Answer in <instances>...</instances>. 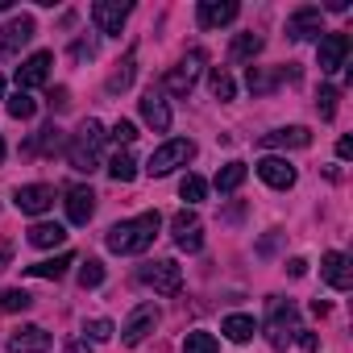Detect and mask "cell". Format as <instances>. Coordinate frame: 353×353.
<instances>
[{"label":"cell","instance_id":"obj_16","mask_svg":"<svg viewBox=\"0 0 353 353\" xmlns=\"http://www.w3.org/2000/svg\"><path fill=\"white\" fill-rule=\"evenodd\" d=\"M320 26H324L320 9H316V5H303V9H295V13L287 17V38H291V42H307V38L320 34Z\"/></svg>","mask_w":353,"mask_h":353},{"label":"cell","instance_id":"obj_41","mask_svg":"<svg viewBox=\"0 0 353 353\" xmlns=\"http://www.w3.org/2000/svg\"><path fill=\"white\" fill-rule=\"evenodd\" d=\"M9 262H13V241L5 237V241H0V270H5Z\"/></svg>","mask_w":353,"mask_h":353},{"label":"cell","instance_id":"obj_9","mask_svg":"<svg viewBox=\"0 0 353 353\" xmlns=\"http://www.w3.org/2000/svg\"><path fill=\"white\" fill-rule=\"evenodd\" d=\"M158 320H162V316H158V307H154V303L133 307V312H129V320L121 324V341H125V345H141V341L158 328Z\"/></svg>","mask_w":353,"mask_h":353},{"label":"cell","instance_id":"obj_32","mask_svg":"<svg viewBox=\"0 0 353 353\" xmlns=\"http://www.w3.org/2000/svg\"><path fill=\"white\" fill-rule=\"evenodd\" d=\"M30 303H34V295H30V291H21V287L0 291V307H5V312H26Z\"/></svg>","mask_w":353,"mask_h":353},{"label":"cell","instance_id":"obj_44","mask_svg":"<svg viewBox=\"0 0 353 353\" xmlns=\"http://www.w3.org/2000/svg\"><path fill=\"white\" fill-rule=\"evenodd\" d=\"M50 104H54V108H67V104H71V100H67V88H54V96H50Z\"/></svg>","mask_w":353,"mask_h":353},{"label":"cell","instance_id":"obj_6","mask_svg":"<svg viewBox=\"0 0 353 353\" xmlns=\"http://www.w3.org/2000/svg\"><path fill=\"white\" fill-rule=\"evenodd\" d=\"M295 303H283V299H270V324H266V341L270 349H287V341L295 336Z\"/></svg>","mask_w":353,"mask_h":353},{"label":"cell","instance_id":"obj_19","mask_svg":"<svg viewBox=\"0 0 353 353\" xmlns=\"http://www.w3.org/2000/svg\"><path fill=\"white\" fill-rule=\"evenodd\" d=\"M141 121H145L154 133H166V129H170V104L162 100V92L150 88V92L141 96Z\"/></svg>","mask_w":353,"mask_h":353},{"label":"cell","instance_id":"obj_11","mask_svg":"<svg viewBox=\"0 0 353 353\" xmlns=\"http://www.w3.org/2000/svg\"><path fill=\"white\" fill-rule=\"evenodd\" d=\"M316 59H320V71H324V75L341 71L345 59H349V34H320V50H316Z\"/></svg>","mask_w":353,"mask_h":353},{"label":"cell","instance_id":"obj_15","mask_svg":"<svg viewBox=\"0 0 353 353\" xmlns=\"http://www.w3.org/2000/svg\"><path fill=\"white\" fill-rule=\"evenodd\" d=\"M258 179H262V183H270L274 192H287V188H295V166H291L287 158L266 154V158L258 162Z\"/></svg>","mask_w":353,"mask_h":353},{"label":"cell","instance_id":"obj_39","mask_svg":"<svg viewBox=\"0 0 353 353\" xmlns=\"http://www.w3.org/2000/svg\"><path fill=\"white\" fill-rule=\"evenodd\" d=\"M59 141H63V137H59V129H54V125H46V129H42V150H46V154H54V150H59Z\"/></svg>","mask_w":353,"mask_h":353},{"label":"cell","instance_id":"obj_2","mask_svg":"<svg viewBox=\"0 0 353 353\" xmlns=\"http://www.w3.org/2000/svg\"><path fill=\"white\" fill-rule=\"evenodd\" d=\"M100 145H104V125L100 121H83L79 129H75V137H71V145H67V162L75 166V170H83V174H92L96 166H100Z\"/></svg>","mask_w":353,"mask_h":353},{"label":"cell","instance_id":"obj_23","mask_svg":"<svg viewBox=\"0 0 353 353\" xmlns=\"http://www.w3.org/2000/svg\"><path fill=\"white\" fill-rule=\"evenodd\" d=\"M63 241H67V229L54 225V221H38V225L30 229V245H38V250H54V245H63Z\"/></svg>","mask_w":353,"mask_h":353},{"label":"cell","instance_id":"obj_21","mask_svg":"<svg viewBox=\"0 0 353 353\" xmlns=\"http://www.w3.org/2000/svg\"><path fill=\"white\" fill-rule=\"evenodd\" d=\"M92 212H96V192L92 188H71L67 192V216H71V225H88Z\"/></svg>","mask_w":353,"mask_h":353},{"label":"cell","instance_id":"obj_46","mask_svg":"<svg viewBox=\"0 0 353 353\" xmlns=\"http://www.w3.org/2000/svg\"><path fill=\"white\" fill-rule=\"evenodd\" d=\"M67 353H92V345H88V341H71Z\"/></svg>","mask_w":353,"mask_h":353},{"label":"cell","instance_id":"obj_24","mask_svg":"<svg viewBox=\"0 0 353 353\" xmlns=\"http://www.w3.org/2000/svg\"><path fill=\"white\" fill-rule=\"evenodd\" d=\"M71 266H75V254H59V258H46V262L26 266V274H34V279H63Z\"/></svg>","mask_w":353,"mask_h":353},{"label":"cell","instance_id":"obj_45","mask_svg":"<svg viewBox=\"0 0 353 353\" xmlns=\"http://www.w3.org/2000/svg\"><path fill=\"white\" fill-rule=\"evenodd\" d=\"M336 158H353V141H349V137L336 141Z\"/></svg>","mask_w":353,"mask_h":353},{"label":"cell","instance_id":"obj_31","mask_svg":"<svg viewBox=\"0 0 353 353\" xmlns=\"http://www.w3.org/2000/svg\"><path fill=\"white\" fill-rule=\"evenodd\" d=\"M38 112V100L30 96V92H17V96H9V117L13 121H30Z\"/></svg>","mask_w":353,"mask_h":353},{"label":"cell","instance_id":"obj_5","mask_svg":"<svg viewBox=\"0 0 353 353\" xmlns=\"http://www.w3.org/2000/svg\"><path fill=\"white\" fill-rule=\"evenodd\" d=\"M192 158H196V145H192V141H183V137H174V141H162V145L150 154L145 170L154 174V179H162V174H170L174 166H188Z\"/></svg>","mask_w":353,"mask_h":353},{"label":"cell","instance_id":"obj_22","mask_svg":"<svg viewBox=\"0 0 353 353\" xmlns=\"http://www.w3.org/2000/svg\"><path fill=\"white\" fill-rule=\"evenodd\" d=\"M283 79H295V71H287V67H279V71L250 67V75H245V83H250V92H254V96H266V92H270V88H279Z\"/></svg>","mask_w":353,"mask_h":353},{"label":"cell","instance_id":"obj_4","mask_svg":"<svg viewBox=\"0 0 353 353\" xmlns=\"http://www.w3.org/2000/svg\"><path fill=\"white\" fill-rule=\"evenodd\" d=\"M137 279H141L150 291H158V295H179V291H183V266L170 262V258L145 262V266L137 270Z\"/></svg>","mask_w":353,"mask_h":353},{"label":"cell","instance_id":"obj_14","mask_svg":"<svg viewBox=\"0 0 353 353\" xmlns=\"http://www.w3.org/2000/svg\"><path fill=\"white\" fill-rule=\"evenodd\" d=\"M320 279H324L332 291H349V287H353V270H349V258H345L341 250H328V254L320 258Z\"/></svg>","mask_w":353,"mask_h":353},{"label":"cell","instance_id":"obj_7","mask_svg":"<svg viewBox=\"0 0 353 353\" xmlns=\"http://www.w3.org/2000/svg\"><path fill=\"white\" fill-rule=\"evenodd\" d=\"M92 21H96V30L104 38H121V30L129 21V5H125V0H96V5H92Z\"/></svg>","mask_w":353,"mask_h":353},{"label":"cell","instance_id":"obj_48","mask_svg":"<svg viewBox=\"0 0 353 353\" xmlns=\"http://www.w3.org/2000/svg\"><path fill=\"white\" fill-rule=\"evenodd\" d=\"M0 162H5V141H0Z\"/></svg>","mask_w":353,"mask_h":353},{"label":"cell","instance_id":"obj_25","mask_svg":"<svg viewBox=\"0 0 353 353\" xmlns=\"http://www.w3.org/2000/svg\"><path fill=\"white\" fill-rule=\"evenodd\" d=\"M221 332L229 336V341H237V345H245L254 332H258V324H254V316H241V312H233V316H225V324H221Z\"/></svg>","mask_w":353,"mask_h":353},{"label":"cell","instance_id":"obj_13","mask_svg":"<svg viewBox=\"0 0 353 353\" xmlns=\"http://www.w3.org/2000/svg\"><path fill=\"white\" fill-rule=\"evenodd\" d=\"M50 63H54V54H46V50H38V54H30L21 67H17V92H30V88H42L46 79H50Z\"/></svg>","mask_w":353,"mask_h":353},{"label":"cell","instance_id":"obj_18","mask_svg":"<svg viewBox=\"0 0 353 353\" xmlns=\"http://www.w3.org/2000/svg\"><path fill=\"white\" fill-rule=\"evenodd\" d=\"M50 345H54V336L46 328H38V324H26V328L9 332V349L13 353H46Z\"/></svg>","mask_w":353,"mask_h":353},{"label":"cell","instance_id":"obj_10","mask_svg":"<svg viewBox=\"0 0 353 353\" xmlns=\"http://www.w3.org/2000/svg\"><path fill=\"white\" fill-rule=\"evenodd\" d=\"M13 204L26 212V216H42L54 208V188L50 183H30V188H17L13 192Z\"/></svg>","mask_w":353,"mask_h":353},{"label":"cell","instance_id":"obj_43","mask_svg":"<svg viewBox=\"0 0 353 353\" xmlns=\"http://www.w3.org/2000/svg\"><path fill=\"white\" fill-rule=\"evenodd\" d=\"M92 54H96L92 42H75V59H92Z\"/></svg>","mask_w":353,"mask_h":353},{"label":"cell","instance_id":"obj_3","mask_svg":"<svg viewBox=\"0 0 353 353\" xmlns=\"http://www.w3.org/2000/svg\"><path fill=\"white\" fill-rule=\"evenodd\" d=\"M204 63H208V59H204V50H188L179 63L166 71V79H162V83H166V92H170V96H179V100H183V96H192V88L200 83Z\"/></svg>","mask_w":353,"mask_h":353},{"label":"cell","instance_id":"obj_42","mask_svg":"<svg viewBox=\"0 0 353 353\" xmlns=\"http://www.w3.org/2000/svg\"><path fill=\"white\" fill-rule=\"evenodd\" d=\"M287 270H291L295 279H303V274H307V262H303V258H291V262H287Z\"/></svg>","mask_w":353,"mask_h":353},{"label":"cell","instance_id":"obj_26","mask_svg":"<svg viewBox=\"0 0 353 353\" xmlns=\"http://www.w3.org/2000/svg\"><path fill=\"white\" fill-rule=\"evenodd\" d=\"M245 174H250V170H245V162H225V166L216 170V192H221V196L237 192V188L245 183Z\"/></svg>","mask_w":353,"mask_h":353},{"label":"cell","instance_id":"obj_30","mask_svg":"<svg viewBox=\"0 0 353 353\" xmlns=\"http://www.w3.org/2000/svg\"><path fill=\"white\" fill-rule=\"evenodd\" d=\"M183 353H221V341H216L212 332L196 328V332H188V341H183Z\"/></svg>","mask_w":353,"mask_h":353},{"label":"cell","instance_id":"obj_1","mask_svg":"<svg viewBox=\"0 0 353 353\" xmlns=\"http://www.w3.org/2000/svg\"><path fill=\"white\" fill-rule=\"evenodd\" d=\"M158 229H162V216H158V212H141V216H133V221L112 225L104 241H108L112 254H145V250L154 245Z\"/></svg>","mask_w":353,"mask_h":353},{"label":"cell","instance_id":"obj_34","mask_svg":"<svg viewBox=\"0 0 353 353\" xmlns=\"http://www.w3.org/2000/svg\"><path fill=\"white\" fill-rule=\"evenodd\" d=\"M104 283V262H96V258H88L83 266H79V287L88 291V287H100Z\"/></svg>","mask_w":353,"mask_h":353},{"label":"cell","instance_id":"obj_8","mask_svg":"<svg viewBox=\"0 0 353 353\" xmlns=\"http://www.w3.org/2000/svg\"><path fill=\"white\" fill-rule=\"evenodd\" d=\"M170 233H174V245H179L183 254H196V250L204 245V225H200V216H196L192 208L170 216Z\"/></svg>","mask_w":353,"mask_h":353},{"label":"cell","instance_id":"obj_27","mask_svg":"<svg viewBox=\"0 0 353 353\" xmlns=\"http://www.w3.org/2000/svg\"><path fill=\"white\" fill-rule=\"evenodd\" d=\"M133 75H137V54L129 50V54L121 59V67L108 75V92H112V96H117V92H129V88H133Z\"/></svg>","mask_w":353,"mask_h":353},{"label":"cell","instance_id":"obj_33","mask_svg":"<svg viewBox=\"0 0 353 353\" xmlns=\"http://www.w3.org/2000/svg\"><path fill=\"white\" fill-rule=\"evenodd\" d=\"M212 96H216V100H233V96H237V83H233V75H229L225 67L212 71Z\"/></svg>","mask_w":353,"mask_h":353},{"label":"cell","instance_id":"obj_47","mask_svg":"<svg viewBox=\"0 0 353 353\" xmlns=\"http://www.w3.org/2000/svg\"><path fill=\"white\" fill-rule=\"evenodd\" d=\"M0 100H5V79H0Z\"/></svg>","mask_w":353,"mask_h":353},{"label":"cell","instance_id":"obj_20","mask_svg":"<svg viewBox=\"0 0 353 353\" xmlns=\"http://www.w3.org/2000/svg\"><path fill=\"white\" fill-rule=\"evenodd\" d=\"M262 145H266V150H307V145H312V133H307L303 125H287V129L262 133Z\"/></svg>","mask_w":353,"mask_h":353},{"label":"cell","instance_id":"obj_37","mask_svg":"<svg viewBox=\"0 0 353 353\" xmlns=\"http://www.w3.org/2000/svg\"><path fill=\"white\" fill-rule=\"evenodd\" d=\"M83 332H88L92 341H112V332H117V328H112V320H92Z\"/></svg>","mask_w":353,"mask_h":353},{"label":"cell","instance_id":"obj_35","mask_svg":"<svg viewBox=\"0 0 353 353\" xmlns=\"http://www.w3.org/2000/svg\"><path fill=\"white\" fill-rule=\"evenodd\" d=\"M204 192H208V183L200 179V174H188V179L179 183V196H183L188 204H200V200H204Z\"/></svg>","mask_w":353,"mask_h":353},{"label":"cell","instance_id":"obj_40","mask_svg":"<svg viewBox=\"0 0 353 353\" xmlns=\"http://www.w3.org/2000/svg\"><path fill=\"white\" fill-rule=\"evenodd\" d=\"M295 341H299V345H303L307 353H316V349H320V336H316L312 328H299V336H295Z\"/></svg>","mask_w":353,"mask_h":353},{"label":"cell","instance_id":"obj_12","mask_svg":"<svg viewBox=\"0 0 353 353\" xmlns=\"http://www.w3.org/2000/svg\"><path fill=\"white\" fill-rule=\"evenodd\" d=\"M30 38H34V17H30V13L9 17L5 26H0V54H17Z\"/></svg>","mask_w":353,"mask_h":353},{"label":"cell","instance_id":"obj_17","mask_svg":"<svg viewBox=\"0 0 353 353\" xmlns=\"http://www.w3.org/2000/svg\"><path fill=\"white\" fill-rule=\"evenodd\" d=\"M237 0H200V9H196V17H200V26L204 30H221V26H229V21H237Z\"/></svg>","mask_w":353,"mask_h":353},{"label":"cell","instance_id":"obj_29","mask_svg":"<svg viewBox=\"0 0 353 353\" xmlns=\"http://www.w3.org/2000/svg\"><path fill=\"white\" fill-rule=\"evenodd\" d=\"M258 50H262V38H258V34H237L233 46H229V54H233L237 63H254Z\"/></svg>","mask_w":353,"mask_h":353},{"label":"cell","instance_id":"obj_36","mask_svg":"<svg viewBox=\"0 0 353 353\" xmlns=\"http://www.w3.org/2000/svg\"><path fill=\"white\" fill-rule=\"evenodd\" d=\"M336 100H341V92H336V88H320L316 108H320V117H324V121H332V117H336Z\"/></svg>","mask_w":353,"mask_h":353},{"label":"cell","instance_id":"obj_28","mask_svg":"<svg viewBox=\"0 0 353 353\" xmlns=\"http://www.w3.org/2000/svg\"><path fill=\"white\" fill-rule=\"evenodd\" d=\"M108 174L117 183H133L137 179V162H133V154L129 150H117L112 158H108Z\"/></svg>","mask_w":353,"mask_h":353},{"label":"cell","instance_id":"obj_38","mask_svg":"<svg viewBox=\"0 0 353 353\" xmlns=\"http://www.w3.org/2000/svg\"><path fill=\"white\" fill-rule=\"evenodd\" d=\"M133 137H137V129H133V121H117V125H112V141H117V145H129Z\"/></svg>","mask_w":353,"mask_h":353}]
</instances>
